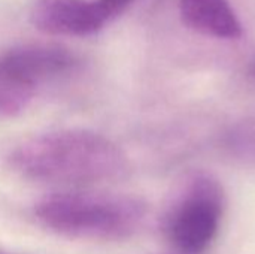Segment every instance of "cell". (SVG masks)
<instances>
[{
    "label": "cell",
    "instance_id": "6da1fadb",
    "mask_svg": "<svg viewBox=\"0 0 255 254\" xmlns=\"http://www.w3.org/2000/svg\"><path fill=\"white\" fill-rule=\"evenodd\" d=\"M7 160L27 180L64 186L120 181L130 172L121 147L88 129H60L28 138L10 151Z\"/></svg>",
    "mask_w": 255,
    "mask_h": 254
},
{
    "label": "cell",
    "instance_id": "7a4b0ae2",
    "mask_svg": "<svg viewBox=\"0 0 255 254\" xmlns=\"http://www.w3.org/2000/svg\"><path fill=\"white\" fill-rule=\"evenodd\" d=\"M33 213L40 225L61 237L120 241L133 237L143 226L148 205L126 193L66 190L39 199Z\"/></svg>",
    "mask_w": 255,
    "mask_h": 254
},
{
    "label": "cell",
    "instance_id": "3957f363",
    "mask_svg": "<svg viewBox=\"0 0 255 254\" xmlns=\"http://www.w3.org/2000/svg\"><path fill=\"white\" fill-rule=\"evenodd\" d=\"M226 192L217 177L193 172L167 207L161 229L176 254H205L220 235Z\"/></svg>",
    "mask_w": 255,
    "mask_h": 254
},
{
    "label": "cell",
    "instance_id": "277c9868",
    "mask_svg": "<svg viewBox=\"0 0 255 254\" xmlns=\"http://www.w3.org/2000/svg\"><path fill=\"white\" fill-rule=\"evenodd\" d=\"M79 64L70 49L52 43H24L0 51V121L22 114L40 87Z\"/></svg>",
    "mask_w": 255,
    "mask_h": 254
},
{
    "label": "cell",
    "instance_id": "5b68a950",
    "mask_svg": "<svg viewBox=\"0 0 255 254\" xmlns=\"http://www.w3.org/2000/svg\"><path fill=\"white\" fill-rule=\"evenodd\" d=\"M134 0H33L28 19L49 34L84 37L120 18Z\"/></svg>",
    "mask_w": 255,
    "mask_h": 254
},
{
    "label": "cell",
    "instance_id": "8992f818",
    "mask_svg": "<svg viewBox=\"0 0 255 254\" xmlns=\"http://www.w3.org/2000/svg\"><path fill=\"white\" fill-rule=\"evenodd\" d=\"M178 10L184 25L203 36L238 40L244 34L241 18L229 0H179Z\"/></svg>",
    "mask_w": 255,
    "mask_h": 254
},
{
    "label": "cell",
    "instance_id": "52a82bcc",
    "mask_svg": "<svg viewBox=\"0 0 255 254\" xmlns=\"http://www.w3.org/2000/svg\"><path fill=\"white\" fill-rule=\"evenodd\" d=\"M220 148L232 162L255 168V111L242 115L223 132Z\"/></svg>",
    "mask_w": 255,
    "mask_h": 254
},
{
    "label": "cell",
    "instance_id": "ba28073f",
    "mask_svg": "<svg viewBox=\"0 0 255 254\" xmlns=\"http://www.w3.org/2000/svg\"><path fill=\"white\" fill-rule=\"evenodd\" d=\"M248 73L253 76V78H255V60L250 64V69H248Z\"/></svg>",
    "mask_w": 255,
    "mask_h": 254
},
{
    "label": "cell",
    "instance_id": "9c48e42d",
    "mask_svg": "<svg viewBox=\"0 0 255 254\" xmlns=\"http://www.w3.org/2000/svg\"><path fill=\"white\" fill-rule=\"evenodd\" d=\"M0 254H16V253H13V252H10L9 249H6V247L0 246Z\"/></svg>",
    "mask_w": 255,
    "mask_h": 254
}]
</instances>
